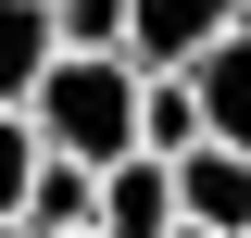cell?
Segmentation results:
<instances>
[{
	"label": "cell",
	"instance_id": "cell-4",
	"mask_svg": "<svg viewBox=\"0 0 251 238\" xmlns=\"http://www.w3.org/2000/svg\"><path fill=\"white\" fill-rule=\"evenodd\" d=\"M239 0H126V63H201Z\"/></svg>",
	"mask_w": 251,
	"mask_h": 238
},
{
	"label": "cell",
	"instance_id": "cell-11",
	"mask_svg": "<svg viewBox=\"0 0 251 238\" xmlns=\"http://www.w3.org/2000/svg\"><path fill=\"white\" fill-rule=\"evenodd\" d=\"M25 238H100V226H25Z\"/></svg>",
	"mask_w": 251,
	"mask_h": 238
},
{
	"label": "cell",
	"instance_id": "cell-5",
	"mask_svg": "<svg viewBox=\"0 0 251 238\" xmlns=\"http://www.w3.org/2000/svg\"><path fill=\"white\" fill-rule=\"evenodd\" d=\"M188 88H201V125H214V138H239V150H251V0L226 13L214 50L188 63Z\"/></svg>",
	"mask_w": 251,
	"mask_h": 238
},
{
	"label": "cell",
	"instance_id": "cell-6",
	"mask_svg": "<svg viewBox=\"0 0 251 238\" xmlns=\"http://www.w3.org/2000/svg\"><path fill=\"white\" fill-rule=\"evenodd\" d=\"M88 213H100V163H75V150L38 138V176H25V201H13V226H88Z\"/></svg>",
	"mask_w": 251,
	"mask_h": 238
},
{
	"label": "cell",
	"instance_id": "cell-9",
	"mask_svg": "<svg viewBox=\"0 0 251 238\" xmlns=\"http://www.w3.org/2000/svg\"><path fill=\"white\" fill-rule=\"evenodd\" d=\"M50 25L75 50H126V0H50Z\"/></svg>",
	"mask_w": 251,
	"mask_h": 238
},
{
	"label": "cell",
	"instance_id": "cell-1",
	"mask_svg": "<svg viewBox=\"0 0 251 238\" xmlns=\"http://www.w3.org/2000/svg\"><path fill=\"white\" fill-rule=\"evenodd\" d=\"M25 113H38V138H50V150L113 163V150H138V63H126V50H75V38H63V50L38 63Z\"/></svg>",
	"mask_w": 251,
	"mask_h": 238
},
{
	"label": "cell",
	"instance_id": "cell-2",
	"mask_svg": "<svg viewBox=\"0 0 251 238\" xmlns=\"http://www.w3.org/2000/svg\"><path fill=\"white\" fill-rule=\"evenodd\" d=\"M163 163H176V213H188V226L251 238V150H239V138H214V125H201V138L163 150Z\"/></svg>",
	"mask_w": 251,
	"mask_h": 238
},
{
	"label": "cell",
	"instance_id": "cell-8",
	"mask_svg": "<svg viewBox=\"0 0 251 238\" xmlns=\"http://www.w3.org/2000/svg\"><path fill=\"white\" fill-rule=\"evenodd\" d=\"M25 176H38V113H25V100H0V213L25 201Z\"/></svg>",
	"mask_w": 251,
	"mask_h": 238
},
{
	"label": "cell",
	"instance_id": "cell-7",
	"mask_svg": "<svg viewBox=\"0 0 251 238\" xmlns=\"http://www.w3.org/2000/svg\"><path fill=\"white\" fill-rule=\"evenodd\" d=\"M50 50H63V25H50V0H0V100H25Z\"/></svg>",
	"mask_w": 251,
	"mask_h": 238
},
{
	"label": "cell",
	"instance_id": "cell-12",
	"mask_svg": "<svg viewBox=\"0 0 251 238\" xmlns=\"http://www.w3.org/2000/svg\"><path fill=\"white\" fill-rule=\"evenodd\" d=\"M0 238H25V226H13V213H0Z\"/></svg>",
	"mask_w": 251,
	"mask_h": 238
},
{
	"label": "cell",
	"instance_id": "cell-10",
	"mask_svg": "<svg viewBox=\"0 0 251 238\" xmlns=\"http://www.w3.org/2000/svg\"><path fill=\"white\" fill-rule=\"evenodd\" d=\"M163 238H226V226H188V213H176V226H163Z\"/></svg>",
	"mask_w": 251,
	"mask_h": 238
},
{
	"label": "cell",
	"instance_id": "cell-3",
	"mask_svg": "<svg viewBox=\"0 0 251 238\" xmlns=\"http://www.w3.org/2000/svg\"><path fill=\"white\" fill-rule=\"evenodd\" d=\"M88 226H100V238H163V226H176V163H163V150H113Z\"/></svg>",
	"mask_w": 251,
	"mask_h": 238
}]
</instances>
